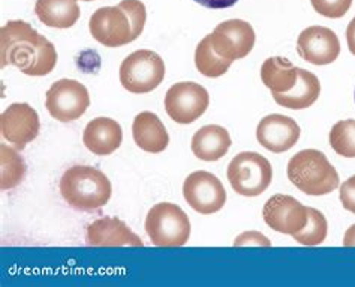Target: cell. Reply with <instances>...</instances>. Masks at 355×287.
I'll use <instances>...</instances> for the list:
<instances>
[{
    "instance_id": "6da1fadb",
    "label": "cell",
    "mask_w": 355,
    "mask_h": 287,
    "mask_svg": "<svg viewBox=\"0 0 355 287\" xmlns=\"http://www.w3.org/2000/svg\"><path fill=\"white\" fill-rule=\"evenodd\" d=\"M0 65H14L26 76L42 77L58 63L53 42L23 20L8 22L0 29Z\"/></svg>"
},
{
    "instance_id": "7a4b0ae2",
    "label": "cell",
    "mask_w": 355,
    "mask_h": 287,
    "mask_svg": "<svg viewBox=\"0 0 355 287\" xmlns=\"http://www.w3.org/2000/svg\"><path fill=\"white\" fill-rule=\"evenodd\" d=\"M146 6L139 0H121L117 6L96 9L89 20V31L99 44L110 49L134 42L144 31Z\"/></svg>"
},
{
    "instance_id": "3957f363",
    "label": "cell",
    "mask_w": 355,
    "mask_h": 287,
    "mask_svg": "<svg viewBox=\"0 0 355 287\" xmlns=\"http://www.w3.org/2000/svg\"><path fill=\"white\" fill-rule=\"evenodd\" d=\"M60 194L73 209L96 211L108 203L111 182L92 165H73L62 176Z\"/></svg>"
},
{
    "instance_id": "277c9868",
    "label": "cell",
    "mask_w": 355,
    "mask_h": 287,
    "mask_svg": "<svg viewBox=\"0 0 355 287\" xmlns=\"http://www.w3.org/2000/svg\"><path fill=\"white\" fill-rule=\"evenodd\" d=\"M288 178L307 196H325L339 187V174L324 152L304 149L288 163Z\"/></svg>"
},
{
    "instance_id": "5b68a950",
    "label": "cell",
    "mask_w": 355,
    "mask_h": 287,
    "mask_svg": "<svg viewBox=\"0 0 355 287\" xmlns=\"http://www.w3.org/2000/svg\"><path fill=\"white\" fill-rule=\"evenodd\" d=\"M146 233L156 247H182L189 240L191 221L174 203H157L146 217Z\"/></svg>"
},
{
    "instance_id": "8992f818",
    "label": "cell",
    "mask_w": 355,
    "mask_h": 287,
    "mask_svg": "<svg viewBox=\"0 0 355 287\" xmlns=\"http://www.w3.org/2000/svg\"><path fill=\"white\" fill-rule=\"evenodd\" d=\"M227 176L232 190L240 196L257 197L272 183L273 169L266 156L257 152H241L231 160Z\"/></svg>"
},
{
    "instance_id": "52a82bcc",
    "label": "cell",
    "mask_w": 355,
    "mask_h": 287,
    "mask_svg": "<svg viewBox=\"0 0 355 287\" xmlns=\"http://www.w3.org/2000/svg\"><path fill=\"white\" fill-rule=\"evenodd\" d=\"M120 83L132 94H148L155 90L165 77V63L152 50H138L121 62Z\"/></svg>"
},
{
    "instance_id": "ba28073f",
    "label": "cell",
    "mask_w": 355,
    "mask_h": 287,
    "mask_svg": "<svg viewBox=\"0 0 355 287\" xmlns=\"http://www.w3.org/2000/svg\"><path fill=\"white\" fill-rule=\"evenodd\" d=\"M45 107L59 122H72L87 112L90 97L86 86L77 80L62 79L46 90Z\"/></svg>"
},
{
    "instance_id": "9c48e42d",
    "label": "cell",
    "mask_w": 355,
    "mask_h": 287,
    "mask_svg": "<svg viewBox=\"0 0 355 287\" xmlns=\"http://www.w3.org/2000/svg\"><path fill=\"white\" fill-rule=\"evenodd\" d=\"M210 97L198 83L182 81L168 89L165 110L177 124H192L209 108Z\"/></svg>"
},
{
    "instance_id": "30bf717a",
    "label": "cell",
    "mask_w": 355,
    "mask_h": 287,
    "mask_svg": "<svg viewBox=\"0 0 355 287\" xmlns=\"http://www.w3.org/2000/svg\"><path fill=\"white\" fill-rule=\"evenodd\" d=\"M183 196L188 205L202 215L219 212L227 202V191L222 182L205 170L193 172L186 178Z\"/></svg>"
},
{
    "instance_id": "8fae6325",
    "label": "cell",
    "mask_w": 355,
    "mask_h": 287,
    "mask_svg": "<svg viewBox=\"0 0 355 287\" xmlns=\"http://www.w3.org/2000/svg\"><path fill=\"white\" fill-rule=\"evenodd\" d=\"M211 45L218 54L231 62L246 58L255 45V31L245 20H228L210 33Z\"/></svg>"
},
{
    "instance_id": "7c38bea8",
    "label": "cell",
    "mask_w": 355,
    "mask_h": 287,
    "mask_svg": "<svg viewBox=\"0 0 355 287\" xmlns=\"http://www.w3.org/2000/svg\"><path fill=\"white\" fill-rule=\"evenodd\" d=\"M40 116L29 104L14 103L0 116V131L17 149H24L40 134Z\"/></svg>"
},
{
    "instance_id": "4fadbf2b",
    "label": "cell",
    "mask_w": 355,
    "mask_h": 287,
    "mask_svg": "<svg viewBox=\"0 0 355 287\" xmlns=\"http://www.w3.org/2000/svg\"><path fill=\"white\" fill-rule=\"evenodd\" d=\"M266 224L275 231L294 235L307 223V208L286 194H276L270 197L263 209Z\"/></svg>"
},
{
    "instance_id": "5bb4252c",
    "label": "cell",
    "mask_w": 355,
    "mask_h": 287,
    "mask_svg": "<svg viewBox=\"0 0 355 287\" xmlns=\"http://www.w3.org/2000/svg\"><path fill=\"white\" fill-rule=\"evenodd\" d=\"M297 51L306 62L321 67L339 58L340 41L329 27L311 26L298 36Z\"/></svg>"
},
{
    "instance_id": "9a60e30c",
    "label": "cell",
    "mask_w": 355,
    "mask_h": 287,
    "mask_svg": "<svg viewBox=\"0 0 355 287\" xmlns=\"http://www.w3.org/2000/svg\"><path fill=\"white\" fill-rule=\"evenodd\" d=\"M300 126L284 115H268L257 128V140L267 151L282 154L291 149L300 138Z\"/></svg>"
},
{
    "instance_id": "2e32d148",
    "label": "cell",
    "mask_w": 355,
    "mask_h": 287,
    "mask_svg": "<svg viewBox=\"0 0 355 287\" xmlns=\"http://www.w3.org/2000/svg\"><path fill=\"white\" fill-rule=\"evenodd\" d=\"M86 240L92 247H143L141 238L130 230L125 221L116 217L99 218L87 227Z\"/></svg>"
},
{
    "instance_id": "e0dca14e",
    "label": "cell",
    "mask_w": 355,
    "mask_h": 287,
    "mask_svg": "<svg viewBox=\"0 0 355 287\" xmlns=\"http://www.w3.org/2000/svg\"><path fill=\"white\" fill-rule=\"evenodd\" d=\"M121 140H123L121 126L110 117H96L90 120L83 133L84 146L99 156L116 152Z\"/></svg>"
},
{
    "instance_id": "ac0fdd59",
    "label": "cell",
    "mask_w": 355,
    "mask_h": 287,
    "mask_svg": "<svg viewBox=\"0 0 355 287\" xmlns=\"http://www.w3.org/2000/svg\"><path fill=\"white\" fill-rule=\"evenodd\" d=\"M132 136L138 147L150 154H159L170 145L166 128L152 112H143L135 116L132 124Z\"/></svg>"
},
{
    "instance_id": "d6986e66",
    "label": "cell",
    "mask_w": 355,
    "mask_h": 287,
    "mask_svg": "<svg viewBox=\"0 0 355 287\" xmlns=\"http://www.w3.org/2000/svg\"><path fill=\"white\" fill-rule=\"evenodd\" d=\"M192 152L202 161H218L231 147V137L220 125H205L192 137Z\"/></svg>"
},
{
    "instance_id": "ffe728a7",
    "label": "cell",
    "mask_w": 355,
    "mask_h": 287,
    "mask_svg": "<svg viewBox=\"0 0 355 287\" xmlns=\"http://www.w3.org/2000/svg\"><path fill=\"white\" fill-rule=\"evenodd\" d=\"M321 94V83L315 74L298 68V79L295 86L286 94H273L279 106L291 110H303L316 103Z\"/></svg>"
},
{
    "instance_id": "44dd1931",
    "label": "cell",
    "mask_w": 355,
    "mask_h": 287,
    "mask_svg": "<svg viewBox=\"0 0 355 287\" xmlns=\"http://www.w3.org/2000/svg\"><path fill=\"white\" fill-rule=\"evenodd\" d=\"M35 14L45 26L69 29L78 22L81 11L77 0H36Z\"/></svg>"
},
{
    "instance_id": "7402d4cb",
    "label": "cell",
    "mask_w": 355,
    "mask_h": 287,
    "mask_svg": "<svg viewBox=\"0 0 355 287\" xmlns=\"http://www.w3.org/2000/svg\"><path fill=\"white\" fill-rule=\"evenodd\" d=\"M298 79V68L285 58H268L261 67V80L272 94H286Z\"/></svg>"
},
{
    "instance_id": "603a6c76",
    "label": "cell",
    "mask_w": 355,
    "mask_h": 287,
    "mask_svg": "<svg viewBox=\"0 0 355 287\" xmlns=\"http://www.w3.org/2000/svg\"><path fill=\"white\" fill-rule=\"evenodd\" d=\"M231 60L222 58L220 54L216 53L211 45L210 35L205 36V38L197 45V50H195V67L205 77L216 79L225 74L230 67Z\"/></svg>"
},
{
    "instance_id": "cb8c5ba5",
    "label": "cell",
    "mask_w": 355,
    "mask_h": 287,
    "mask_svg": "<svg viewBox=\"0 0 355 287\" xmlns=\"http://www.w3.org/2000/svg\"><path fill=\"white\" fill-rule=\"evenodd\" d=\"M0 187L12 190L24 179L26 164L15 149L6 145H0Z\"/></svg>"
},
{
    "instance_id": "d4e9b609",
    "label": "cell",
    "mask_w": 355,
    "mask_h": 287,
    "mask_svg": "<svg viewBox=\"0 0 355 287\" xmlns=\"http://www.w3.org/2000/svg\"><path fill=\"white\" fill-rule=\"evenodd\" d=\"M327 233H329V223H327L322 212L315 208H307V223L302 230L294 233L293 238L302 245L313 247L322 244Z\"/></svg>"
},
{
    "instance_id": "484cf974",
    "label": "cell",
    "mask_w": 355,
    "mask_h": 287,
    "mask_svg": "<svg viewBox=\"0 0 355 287\" xmlns=\"http://www.w3.org/2000/svg\"><path fill=\"white\" fill-rule=\"evenodd\" d=\"M330 145L333 151L345 156V158H355V120H339L334 124L330 131Z\"/></svg>"
},
{
    "instance_id": "4316f807",
    "label": "cell",
    "mask_w": 355,
    "mask_h": 287,
    "mask_svg": "<svg viewBox=\"0 0 355 287\" xmlns=\"http://www.w3.org/2000/svg\"><path fill=\"white\" fill-rule=\"evenodd\" d=\"M318 14L329 18H340L349 11L352 0H311Z\"/></svg>"
},
{
    "instance_id": "83f0119b",
    "label": "cell",
    "mask_w": 355,
    "mask_h": 287,
    "mask_svg": "<svg viewBox=\"0 0 355 287\" xmlns=\"http://www.w3.org/2000/svg\"><path fill=\"white\" fill-rule=\"evenodd\" d=\"M339 197L343 208L355 214V176H351L348 181L342 183Z\"/></svg>"
},
{
    "instance_id": "f1b7e54d",
    "label": "cell",
    "mask_w": 355,
    "mask_h": 287,
    "mask_svg": "<svg viewBox=\"0 0 355 287\" xmlns=\"http://www.w3.org/2000/svg\"><path fill=\"white\" fill-rule=\"evenodd\" d=\"M243 245H264L270 247V240L264 236L258 233V231H246V233H241L236 240H234V247H243Z\"/></svg>"
},
{
    "instance_id": "f546056e",
    "label": "cell",
    "mask_w": 355,
    "mask_h": 287,
    "mask_svg": "<svg viewBox=\"0 0 355 287\" xmlns=\"http://www.w3.org/2000/svg\"><path fill=\"white\" fill-rule=\"evenodd\" d=\"M195 2L200 3L204 8L210 9H225L234 6L239 0H195Z\"/></svg>"
},
{
    "instance_id": "4dcf8cb0",
    "label": "cell",
    "mask_w": 355,
    "mask_h": 287,
    "mask_svg": "<svg viewBox=\"0 0 355 287\" xmlns=\"http://www.w3.org/2000/svg\"><path fill=\"white\" fill-rule=\"evenodd\" d=\"M347 41H348V49L349 51L355 56V17L351 20V23L348 24L347 29Z\"/></svg>"
},
{
    "instance_id": "1f68e13d",
    "label": "cell",
    "mask_w": 355,
    "mask_h": 287,
    "mask_svg": "<svg viewBox=\"0 0 355 287\" xmlns=\"http://www.w3.org/2000/svg\"><path fill=\"white\" fill-rule=\"evenodd\" d=\"M342 244H343V247H355V224L347 230Z\"/></svg>"
},
{
    "instance_id": "d6a6232c",
    "label": "cell",
    "mask_w": 355,
    "mask_h": 287,
    "mask_svg": "<svg viewBox=\"0 0 355 287\" xmlns=\"http://www.w3.org/2000/svg\"><path fill=\"white\" fill-rule=\"evenodd\" d=\"M83 2H92V0H83Z\"/></svg>"
},
{
    "instance_id": "836d02e7",
    "label": "cell",
    "mask_w": 355,
    "mask_h": 287,
    "mask_svg": "<svg viewBox=\"0 0 355 287\" xmlns=\"http://www.w3.org/2000/svg\"><path fill=\"white\" fill-rule=\"evenodd\" d=\"M354 99H355V97H354Z\"/></svg>"
}]
</instances>
